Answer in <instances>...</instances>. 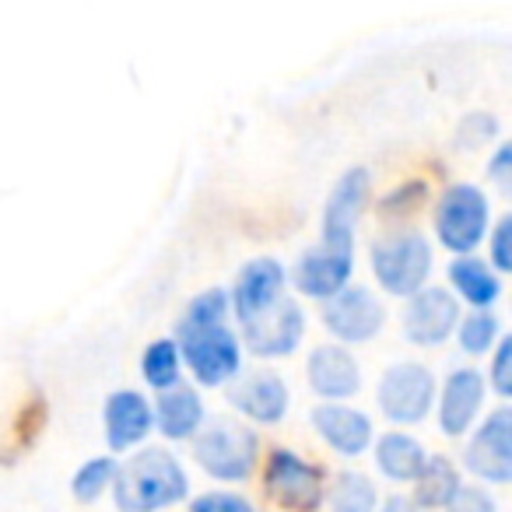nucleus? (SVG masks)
<instances>
[{
  "label": "nucleus",
  "mask_w": 512,
  "mask_h": 512,
  "mask_svg": "<svg viewBox=\"0 0 512 512\" xmlns=\"http://www.w3.org/2000/svg\"><path fill=\"white\" fill-rule=\"evenodd\" d=\"M435 404V376L421 362H393L379 376V407L390 421L414 425Z\"/></svg>",
  "instance_id": "0eeeda50"
},
{
  "label": "nucleus",
  "mask_w": 512,
  "mask_h": 512,
  "mask_svg": "<svg viewBox=\"0 0 512 512\" xmlns=\"http://www.w3.org/2000/svg\"><path fill=\"white\" fill-rule=\"evenodd\" d=\"M456 327H460L456 330L460 334V348L470 351V355H481V351H488L502 337V323H498V316L491 309H470Z\"/></svg>",
  "instance_id": "a878e982"
},
{
  "label": "nucleus",
  "mask_w": 512,
  "mask_h": 512,
  "mask_svg": "<svg viewBox=\"0 0 512 512\" xmlns=\"http://www.w3.org/2000/svg\"><path fill=\"white\" fill-rule=\"evenodd\" d=\"M113 474H116L113 456H92V460L81 463L78 474H74V481H71L74 495H78L81 502H92V498H99L102 491L113 484Z\"/></svg>",
  "instance_id": "bb28decb"
},
{
  "label": "nucleus",
  "mask_w": 512,
  "mask_h": 512,
  "mask_svg": "<svg viewBox=\"0 0 512 512\" xmlns=\"http://www.w3.org/2000/svg\"><path fill=\"white\" fill-rule=\"evenodd\" d=\"M460 323V302L449 288L425 285L407 295L404 306V334L411 344H442Z\"/></svg>",
  "instance_id": "1a4fd4ad"
},
{
  "label": "nucleus",
  "mask_w": 512,
  "mask_h": 512,
  "mask_svg": "<svg viewBox=\"0 0 512 512\" xmlns=\"http://www.w3.org/2000/svg\"><path fill=\"white\" fill-rule=\"evenodd\" d=\"M228 292L225 288H207L193 295L183 320L176 327V351L186 358L193 376L204 386L228 383L242 369V344L239 334L225 327Z\"/></svg>",
  "instance_id": "f257e3e1"
},
{
  "label": "nucleus",
  "mask_w": 512,
  "mask_h": 512,
  "mask_svg": "<svg viewBox=\"0 0 512 512\" xmlns=\"http://www.w3.org/2000/svg\"><path fill=\"white\" fill-rule=\"evenodd\" d=\"M179 369H183V358L176 351V341L172 337H162V341L148 344L141 355V372L151 386L165 390V386L179 383Z\"/></svg>",
  "instance_id": "393cba45"
},
{
  "label": "nucleus",
  "mask_w": 512,
  "mask_h": 512,
  "mask_svg": "<svg viewBox=\"0 0 512 512\" xmlns=\"http://www.w3.org/2000/svg\"><path fill=\"white\" fill-rule=\"evenodd\" d=\"M414 484H418V491H414L411 498L421 509V505H446L463 481H460V470L453 467L449 456H428L421 474L414 477Z\"/></svg>",
  "instance_id": "5701e85b"
},
{
  "label": "nucleus",
  "mask_w": 512,
  "mask_h": 512,
  "mask_svg": "<svg viewBox=\"0 0 512 512\" xmlns=\"http://www.w3.org/2000/svg\"><path fill=\"white\" fill-rule=\"evenodd\" d=\"M369 186V169H362V165H355V169H348L337 179L327 197V207H323L320 242H327V246H355V225L362 218L365 204H369Z\"/></svg>",
  "instance_id": "9d476101"
},
{
  "label": "nucleus",
  "mask_w": 512,
  "mask_h": 512,
  "mask_svg": "<svg viewBox=\"0 0 512 512\" xmlns=\"http://www.w3.org/2000/svg\"><path fill=\"white\" fill-rule=\"evenodd\" d=\"M313 425L337 453L344 456H358L362 449H369L372 442V421L365 411L351 404H316L313 407Z\"/></svg>",
  "instance_id": "a211bd4d"
},
{
  "label": "nucleus",
  "mask_w": 512,
  "mask_h": 512,
  "mask_svg": "<svg viewBox=\"0 0 512 512\" xmlns=\"http://www.w3.org/2000/svg\"><path fill=\"white\" fill-rule=\"evenodd\" d=\"M302 334H306V313H302L299 299H292V295H281L267 313L242 323V337H246L249 351H256V355L264 358L295 351Z\"/></svg>",
  "instance_id": "9b49d317"
},
{
  "label": "nucleus",
  "mask_w": 512,
  "mask_h": 512,
  "mask_svg": "<svg viewBox=\"0 0 512 512\" xmlns=\"http://www.w3.org/2000/svg\"><path fill=\"white\" fill-rule=\"evenodd\" d=\"M225 397L232 407H239V411L249 414L253 421H264V425L281 421L288 411V386H285V379L271 369H249V372L232 376L228 379Z\"/></svg>",
  "instance_id": "4468645a"
},
{
  "label": "nucleus",
  "mask_w": 512,
  "mask_h": 512,
  "mask_svg": "<svg viewBox=\"0 0 512 512\" xmlns=\"http://www.w3.org/2000/svg\"><path fill=\"white\" fill-rule=\"evenodd\" d=\"M190 491L183 463L162 446L134 449L113 474V495L120 512H155Z\"/></svg>",
  "instance_id": "f03ea898"
},
{
  "label": "nucleus",
  "mask_w": 512,
  "mask_h": 512,
  "mask_svg": "<svg viewBox=\"0 0 512 512\" xmlns=\"http://www.w3.org/2000/svg\"><path fill=\"white\" fill-rule=\"evenodd\" d=\"M425 460H428L425 446L414 435L400 432V428L383 432L376 439V463L393 481H414L421 474V467H425Z\"/></svg>",
  "instance_id": "4be33fe9"
},
{
  "label": "nucleus",
  "mask_w": 512,
  "mask_h": 512,
  "mask_svg": "<svg viewBox=\"0 0 512 512\" xmlns=\"http://www.w3.org/2000/svg\"><path fill=\"white\" fill-rule=\"evenodd\" d=\"M309 383L320 393L327 404H344L348 397H355L358 386H362V369H358V358L351 355L344 344H316L309 351Z\"/></svg>",
  "instance_id": "dca6fc26"
},
{
  "label": "nucleus",
  "mask_w": 512,
  "mask_h": 512,
  "mask_svg": "<svg viewBox=\"0 0 512 512\" xmlns=\"http://www.w3.org/2000/svg\"><path fill=\"white\" fill-rule=\"evenodd\" d=\"M484 404V376L470 365L453 369L442 383V397H439V421L446 435H460L470 428V421L477 418Z\"/></svg>",
  "instance_id": "f3484780"
},
{
  "label": "nucleus",
  "mask_w": 512,
  "mask_h": 512,
  "mask_svg": "<svg viewBox=\"0 0 512 512\" xmlns=\"http://www.w3.org/2000/svg\"><path fill=\"white\" fill-rule=\"evenodd\" d=\"M323 323L341 341H369L386 323V306L379 295H372V288L344 285L337 295L323 299Z\"/></svg>",
  "instance_id": "6e6552de"
},
{
  "label": "nucleus",
  "mask_w": 512,
  "mask_h": 512,
  "mask_svg": "<svg viewBox=\"0 0 512 512\" xmlns=\"http://www.w3.org/2000/svg\"><path fill=\"white\" fill-rule=\"evenodd\" d=\"M285 295V267L274 260V256H256L235 274V285H232V309H235V320L249 323L256 320L260 313L274 306V302Z\"/></svg>",
  "instance_id": "ddd939ff"
},
{
  "label": "nucleus",
  "mask_w": 512,
  "mask_h": 512,
  "mask_svg": "<svg viewBox=\"0 0 512 512\" xmlns=\"http://www.w3.org/2000/svg\"><path fill=\"white\" fill-rule=\"evenodd\" d=\"M260 439L239 418H211L193 435L197 463L218 481H246L256 467Z\"/></svg>",
  "instance_id": "20e7f679"
},
{
  "label": "nucleus",
  "mask_w": 512,
  "mask_h": 512,
  "mask_svg": "<svg viewBox=\"0 0 512 512\" xmlns=\"http://www.w3.org/2000/svg\"><path fill=\"white\" fill-rule=\"evenodd\" d=\"M512 411L498 407L481 421V428L474 432V439L467 442V467L474 474L488 477V481H509L512 477Z\"/></svg>",
  "instance_id": "2eb2a0df"
},
{
  "label": "nucleus",
  "mask_w": 512,
  "mask_h": 512,
  "mask_svg": "<svg viewBox=\"0 0 512 512\" xmlns=\"http://www.w3.org/2000/svg\"><path fill=\"white\" fill-rule=\"evenodd\" d=\"M155 425V414L144 393L137 390H116L106 400V439L109 449H130L134 442H141L148 435V428Z\"/></svg>",
  "instance_id": "6ab92c4d"
},
{
  "label": "nucleus",
  "mask_w": 512,
  "mask_h": 512,
  "mask_svg": "<svg viewBox=\"0 0 512 512\" xmlns=\"http://www.w3.org/2000/svg\"><path fill=\"white\" fill-rule=\"evenodd\" d=\"M509 358H512L509 337H498L495 365H491V383H495V393H498V397H509Z\"/></svg>",
  "instance_id": "473e14b6"
},
{
  "label": "nucleus",
  "mask_w": 512,
  "mask_h": 512,
  "mask_svg": "<svg viewBox=\"0 0 512 512\" xmlns=\"http://www.w3.org/2000/svg\"><path fill=\"white\" fill-rule=\"evenodd\" d=\"M435 232L453 253L470 256V249L488 232V197L474 183H453L435 204Z\"/></svg>",
  "instance_id": "39448f33"
},
{
  "label": "nucleus",
  "mask_w": 512,
  "mask_h": 512,
  "mask_svg": "<svg viewBox=\"0 0 512 512\" xmlns=\"http://www.w3.org/2000/svg\"><path fill=\"white\" fill-rule=\"evenodd\" d=\"M498 130V120L491 113H470L467 120L460 123V144H467V148H474V144H481L484 137H491Z\"/></svg>",
  "instance_id": "2f4dec72"
},
{
  "label": "nucleus",
  "mask_w": 512,
  "mask_h": 512,
  "mask_svg": "<svg viewBox=\"0 0 512 512\" xmlns=\"http://www.w3.org/2000/svg\"><path fill=\"white\" fill-rule=\"evenodd\" d=\"M330 509L334 512H376L379 491L369 474L362 470H341L330 481Z\"/></svg>",
  "instance_id": "b1692460"
},
{
  "label": "nucleus",
  "mask_w": 512,
  "mask_h": 512,
  "mask_svg": "<svg viewBox=\"0 0 512 512\" xmlns=\"http://www.w3.org/2000/svg\"><path fill=\"white\" fill-rule=\"evenodd\" d=\"M509 158H512V148L509 144H498V151H495V158H491V165H488V176L495 179L498 186H509Z\"/></svg>",
  "instance_id": "72a5a7b5"
},
{
  "label": "nucleus",
  "mask_w": 512,
  "mask_h": 512,
  "mask_svg": "<svg viewBox=\"0 0 512 512\" xmlns=\"http://www.w3.org/2000/svg\"><path fill=\"white\" fill-rule=\"evenodd\" d=\"M446 512H498V502L481 484H460L446 502Z\"/></svg>",
  "instance_id": "cd10ccee"
},
{
  "label": "nucleus",
  "mask_w": 512,
  "mask_h": 512,
  "mask_svg": "<svg viewBox=\"0 0 512 512\" xmlns=\"http://www.w3.org/2000/svg\"><path fill=\"white\" fill-rule=\"evenodd\" d=\"M190 512H256V505L235 491H204L193 498Z\"/></svg>",
  "instance_id": "c85d7f7f"
},
{
  "label": "nucleus",
  "mask_w": 512,
  "mask_h": 512,
  "mask_svg": "<svg viewBox=\"0 0 512 512\" xmlns=\"http://www.w3.org/2000/svg\"><path fill=\"white\" fill-rule=\"evenodd\" d=\"M372 274L393 295H414L428 285L432 271V246L428 235L411 225H393L379 232L369 246Z\"/></svg>",
  "instance_id": "7ed1b4c3"
},
{
  "label": "nucleus",
  "mask_w": 512,
  "mask_h": 512,
  "mask_svg": "<svg viewBox=\"0 0 512 512\" xmlns=\"http://www.w3.org/2000/svg\"><path fill=\"white\" fill-rule=\"evenodd\" d=\"M509 228H512V218L502 214L495 221V232H491V271H509L512 267V256H509Z\"/></svg>",
  "instance_id": "7c9ffc66"
},
{
  "label": "nucleus",
  "mask_w": 512,
  "mask_h": 512,
  "mask_svg": "<svg viewBox=\"0 0 512 512\" xmlns=\"http://www.w3.org/2000/svg\"><path fill=\"white\" fill-rule=\"evenodd\" d=\"M151 414L169 439H186V435H197V428L204 425V400L190 383H172L158 393Z\"/></svg>",
  "instance_id": "aec40b11"
},
{
  "label": "nucleus",
  "mask_w": 512,
  "mask_h": 512,
  "mask_svg": "<svg viewBox=\"0 0 512 512\" xmlns=\"http://www.w3.org/2000/svg\"><path fill=\"white\" fill-rule=\"evenodd\" d=\"M425 183H418V179H411V183H404V186H397V190H390L383 200H379V211L383 214H393V211H400V214H407L411 207H418L421 200H425Z\"/></svg>",
  "instance_id": "c756f323"
},
{
  "label": "nucleus",
  "mask_w": 512,
  "mask_h": 512,
  "mask_svg": "<svg viewBox=\"0 0 512 512\" xmlns=\"http://www.w3.org/2000/svg\"><path fill=\"white\" fill-rule=\"evenodd\" d=\"M376 512H418V502L411 495H390L383 505H376Z\"/></svg>",
  "instance_id": "f704fd0d"
},
{
  "label": "nucleus",
  "mask_w": 512,
  "mask_h": 512,
  "mask_svg": "<svg viewBox=\"0 0 512 512\" xmlns=\"http://www.w3.org/2000/svg\"><path fill=\"white\" fill-rule=\"evenodd\" d=\"M355 267V246H309L299 256V264L292 267V281L299 292L316 295V299H330L337 295L351 278Z\"/></svg>",
  "instance_id": "f8f14e48"
},
{
  "label": "nucleus",
  "mask_w": 512,
  "mask_h": 512,
  "mask_svg": "<svg viewBox=\"0 0 512 512\" xmlns=\"http://www.w3.org/2000/svg\"><path fill=\"white\" fill-rule=\"evenodd\" d=\"M449 281L474 309H488L502 292V274L491 271V264L481 256H453Z\"/></svg>",
  "instance_id": "412c9836"
},
{
  "label": "nucleus",
  "mask_w": 512,
  "mask_h": 512,
  "mask_svg": "<svg viewBox=\"0 0 512 512\" xmlns=\"http://www.w3.org/2000/svg\"><path fill=\"white\" fill-rule=\"evenodd\" d=\"M267 491L292 512H313L323 502V467L288 446H274L264 463Z\"/></svg>",
  "instance_id": "423d86ee"
}]
</instances>
